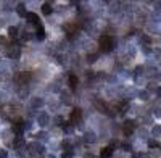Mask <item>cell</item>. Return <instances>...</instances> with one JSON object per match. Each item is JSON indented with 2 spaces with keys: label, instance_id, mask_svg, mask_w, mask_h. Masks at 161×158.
I'll use <instances>...</instances> for the list:
<instances>
[{
  "label": "cell",
  "instance_id": "cell-9",
  "mask_svg": "<svg viewBox=\"0 0 161 158\" xmlns=\"http://www.w3.org/2000/svg\"><path fill=\"white\" fill-rule=\"evenodd\" d=\"M113 145H108V147H103L101 148V152H100V155H101V158H111L113 157Z\"/></svg>",
  "mask_w": 161,
  "mask_h": 158
},
{
  "label": "cell",
  "instance_id": "cell-25",
  "mask_svg": "<svg viewBox=\"0 0 161 158\" xmlns=\"http://www.w3.org/2000/svg\"><path fill=\"white\" fill-rule=\"evenodd\" d=\"M61 158H73V152H68V153H63Z\"/></svg>",
  "mask_w": 161,
  "mask_h": 158
},
{
  "label": "cell",
  "instance_id": "cell-22",
  "mask_svg": "<svg viewBox=\"0 0 161 158\" xmlns=\"http://www.w3.org/2000/svg\"><path fill=\"white\" fill-rule=\"evenodd\" d=\"M82 158H97V157L93 155V153H90V152H85L84 155H82Z\"/></svg>",
  "mask_w": 161,
  "mask_h": 158
},
{
  "label": "cell",
  "instance_id": "cell-16",
  "mask_svg": "<svg viewBox=\"0 0 161 158\" xmlns=\"http://www.w3.org/2000/svg\"><path fill=\"white\" fill-rule=\"evenodd\" d=\"M36 140H47V137H49V134H47L45 131H40V132H37L36 136Z\"/></svg>",
  "mask_w": 161,
  "mask_h": 158
},
{
  "label": "cell",
  "instance_id": "cell-13",
  "mask_svg": "<svg viewBox=\"0 0 161 158\" xmlns=\"http://www.w3.org/2000/svg\"><path fill=\"white\" fill-rule=\"evenodd\" d=\"M18 32H19V29L16 26H10L8 27V37L10 39H16L18 37Z\"/></svg>",
  "mask_w": 161,
  "mask_h": 158
},
{
  "label": "cell",
  "instance_id": "cell-7",
  "mask_svg": "<svg viewBox=\"0 0 161 158\" xmlns=\"http://www.w3.org/2000/svg\"><path fill=\"white\" fill-rule=\"evenodd\" d=\"M23 147H26V140L23 139V137H13V148L21 150Z\"/></svg>",
  "mask_w": 161,
  "mask_h": 158
},
{
  "label": "cell",
  "instance_id": "cell-15",
  "mask_svg": "<svg viewBox=\"0 0 161 158\" xmlns=\"http://www.w3.org/2000/svg\"><path fill=\"white\" fill-rule=\"evenodd\" d=\"M97 58H99V53H89L87 55V63L89 65H93V63L97 61Z\"/></svg>",
  "mask_w": 161,
  "mask_h": 158
},
{
  "label": "cell",
  "instance_id": "cell-24",
  "mask_svg": "<svg viewBox=\"0 0 161 158\" xmlns=\"http://www.w3.org/2000/svg\"><path fill=\"white\" fill-rule=\"evenodd\" d=\"M0 45H7V37L0 35Z\"/></svg>",
  "mask_w": 161,
  "mask_h": 158
},
{
  "label": "cell",
  "instance_id": "cell-6",
  "mask_svg": "<svg viewBox=\"0 0 161 158\" xmlns=\"http://www.w3.org/2000/svg\"><path fill=\"white\" fill-rule=\"evenodd\" d=\"M44 105H45V100L42 97H32L31 98V106H32L34 110L40 108V106H44Z\"/></svg>",
  "mask_w": 161,
  "mask_h": 158
},
{
  "label": "cell",
  "instance_id": "cell-10",
  "mask_svg": "<svg viewBox=\"0 0 161 158\" xmlns=\"http://www.w3.org/2000/svg\"><path fill=\"white\" fill-rule=\"evenodd\" d=\"M42 13L45 15V16H50V15L53 13V5L50 2H45L42 3Z\"/></svg>",
  "mask_w": 161,
  "mask_h": 158
},
{
  "label": "cell",
  "instance_id": "cell-12",
  "mask_svg": "<svg viewBox=\"0 0 161 158\" xmlns=\"http://www.w3.org/2000/svg\"><path fill=\"white\" fill-rule=\"evenodd\" d=\"M36 39H37V41H44V39H45V29H44V26H42V24L36 26Z\"/></svg>",
  "mask_w": 161,
  "mask_h": 158
},
{
  "label": "cell",
  "instance_id": "cell-17",
  "mask_svg": "<svg viewBox=\"0 0 161 158\" xmlns=\"http://www.w3.org/2000/svg\"><path fill=\"white\" fill-rule=\"evenodd\" d=\"M47 105H49L50 110H53V111H55V110H58V106H60V102H58V100H50Z\"/></svg>",
  "mask_w": 161,
  "mask_h": 158
},
{
  "label": "cell",
  "instance_id": "cell-27",
  "mask_svg": "<svg viewBox=\"0 0 161 158\" xmlns=\"http://www.w3.org/2000/svg\"><path fill=\"white\" fill-rule=\"evenodd\" d=\"M0 65H2V58H0Z\"/></svg>",
  "mask_w": 161,
  "mask_h": 158
},
{
  "label": "cell",
  "instance_id": "cell-21",
  "mask_svg": "<svg viewBox=\"0 0 161 158\" xmlns=\"http://www.w3.org/2000/svg\"><path fill=\"white\" fill-rule=\"evenodd\" d=\"M8 157V153H7L5 148H0V158H7Z\"/></svg>",
  "mask_w": 161,
  "mask_h": 158
},
{
  "label": "cell",
  "instance_id": "cell-20",
  "mask_svg": "<svg viewBox=\"0 0 161 158\" xmlns=\"http://www.w3.org/2000/svg\"><path fill=\"white\" fill-rule=\"evenodd\" d=\"M148 147H150V148L158 147V142H156V140H150V142H148Z\"/></svg>",
  "mask_w": 161,
  "mask_h": 158
},
{
  "label": "cell",
  "instance_id": "cell-1",
  "mask_svg": "<svg viewBox=\"0 0 161 158\" xmlns=\"http://www.w3.org/2000/svg\"><path fill=\"white\" fill-rule=\"evenodd\" d=\"M100 50L101 52H111L113 50V47H115V37L113 35H110V34H103L100 37Z\"/></svg>",
  "mask_w": 161,
  "mask_h": 158
},
{
  "label": "cell",
  "instance_id": "cell-5",
  "mask_svg": "<svg viewBox=\"0 0 161 158\" xmlns=\"http://www.w3.org/2000/svg\"><path fill=\"white\" fill-rule=\"evenodd\" d=\"M77 82H79V79H77L76 74H74V73H69V76H68V86H69V89H71V90H76Z\"/></svg>",
  "mask_w": 161,
  "mask_h": 158
},
{
  "label": "cell",
  "instance_id": "cell-4",
  "mask_svg": "<svg viewBox=\"0 0 161 158\" xmlns=\"http://www.w3.org/2000/svg\"><path fill=\"white\" fill-rule=\"evenodd\" d=\"M24 19L29 23V24H34V26H39V24H40V19H39L37 13H32V11H27V15H26Z\"/></svg>",
  "mask_w": 161,
  "mask_h": 158
},
{
  "label": "cell",
  "instance_id": "cell-3",
  "mask_svg": "<svg viewBox=\"0 0 161 158\" xmlns=\"http://www.w3.org/2000/svg\"><path fill=\"white\" fill-rule=\"evenodd\" d=\"M37 123H39V126H40V128H45L47 124H50V114L45 113V111L39 113V114H37Z\"/></svg>",
  "mask_w": 161,
  "mask_h": 158
},
{
  "label": "cell",
  "instance_id": "cell-8",
  "mask_svg": "<svg viewBox=\"0 0 161 158\" xmlns=\"http://www.w3.org/2000/svg\"><path fill=\"white\" fill-rule=\"evenodd\" d=\"M16 13L19 15L21 18H26V15H27V10H26V3H23V2H19L18 5H16Z\"/></svg>",
  "mask_w": 161,
  "mask_h": 158
},
{
  "label": "cell",
  "instance_id": "cell-26",
  "mask_svg": "<svg viewBox=\"0 0 161 158\" xmlns=\"http://www.w3.org/2000/svg\"><path fill=\"white\" fill-rule=\"evenodd\" d=\"M155 7H160V8H158V10L161 11V2H156V3H155Z\"/></svg>",
  "mask_w": 161,
  "mask_h": 158
},
{
  "label": "cell",
  "instance_id": "cell-18",
  "mask_svg": "<svg viewBox=\"0 0 161 158\" xmlns=\"http://www.w3.org/2000/svg\"><path fill=\"white\" fill-rule=\"evenodd\" d=\"M139 97L142 98V100H145V102H147L148 98H150V92H148V90H142V92L139 94Z\"/></svg>",
  "mask_w": 161,
  "mask_h": 158
},
{
  "label": "cell",
  "instance_id": "cell-11",
  "mask_svg": "<svg viewBox=\"0 0 161 158\" xmlns=\"http://www.w3.org/2000/svg\"><path fill=\"white\" fill-rule=\"evenodd\" d=\"M84 142H90V144H93V142H97V134L93 132V131H87L84 134Z\"/></svg>",
  "mask_w": 161,
  "mask_h": 158
},
{
  "label": "cell",
  "instance_id": "cell-19",
  "mask_svg": "<svg viewBox=\"0 0 161 158\" xmlns=\"http://www.w3.org/2000/svg\"><path fill=\"white\" fill-rule=\"evenodd\" d=\"M142 41H143V42H145V44H147V45H150L153 39L150 37V35H147V34H142Z\"/></svg>",
  "mask_w": 161,
  "mask_h": 158
},
{
  "label": "cell",
  "instance_id": "cell-14",
  "mask_svg": "<svg viewBox=\"0 0 161 158\" xmlns=\"http://www.w3.org/2000/svg\"><path fill=\"white\" fill-rule=\"evenodd\" d=\"M151 136H155L156 139H161V126H153V129H151Z\"/></svg>",
  "mask_w": 161,
  "mask_h": 158
},
{
  "label": "cell",
  "instance_id": "cell-2",
  "mask_svg": "<svg viewBox=\"0 0 161 158\" xmlns=\"http://www.w3.org/2000/svg\"><path fill=\"white\" fill-rule=\"evenodd\" d=\"M27 148L31 150V153L32 155H44V152H45V147H44V144H39V142H31L29 145H27Z\"/></svg>",
  "mask_w": 161,
  "mask_h": 158
},
{
  "label": "cell",
  "instance_id": "cell-23",
  "mask_svg": "<svg viewBox=\"0 0 161 158\" xmlns=\"http://www.w3.org/2000/svg\"><path fill=\"white\" fill-rule=\"evenodd\" d=\"M0 102H2V103H3V102H7V94L5 92L0 94Z\"/></svg>",
  "mask_w": 161,
  "mask_h": 158
}]
</instances>
